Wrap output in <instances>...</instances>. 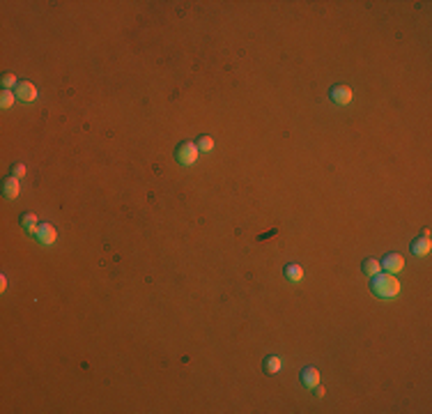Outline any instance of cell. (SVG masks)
Here are the masks:
<instances>
[{
	"label": "cell",
	"instance_id": "cell-4",
	"mask_svg": "<svg viewBox=\"0 0 432 414\" xmlns=\"http://www.w3.org/2000/svg\"><path fill=\"white\" fill-rule=\"evenodd\" d=\"M329 97H331V101L338 104V106H347V104H352V99H354L350 85H333Z\"/></svg>",
	"mask_w": 432,
	"mask_h": 414
},
{
	"label": "cell",
	"instance_id": "cell-15",
	"mask_svg": "<svg viewBox=\"0 0 432 414\" xmlns=\"http://www.w3.org/2000/svg\"><path fill=\"white\" fill-rule=\"evenodd\" d=\"M195 145H198V150H200V152H212V150H214V141H212V136H200Z\"/></svg>",
	"mask_w": 432,
	"mask_h": 414
},
{
	"label": "cell",
	"instance_id": "cell-7",
	"mask_svg": "<svg viewBox=\"0 0 432 414\" xmlns=\"http://www.w3.org/2000/svg\"><path fill=\"white\" fill-rule=\"evenodd\" d=\"M37 239H39V244H44V246H51L53 242L58 239V230L53 228L51 223H42V226H39Z\"/></svg>",
	"mask_w": 432,
	"mask_h": 414
},
{
	"label": "cell",
	"instance_id": "cell-5",
	"mask_svg": "<svg viewBox=\"0 0 432 414\" xmlns=\"http://www.w3.org/2000/svg\"><path fill=\"white\" fill-rule=\"evenodd\" d=\"M14 95H16V99H21V101H35L37 99V88L28 81H21L16 88H14Z\"/></svg>",
	"mask_w": 432,
	"mask_h": 414
},
{
	"label": "cell",
	"instance_id": "cell-13",
	"mask_svg": "<svg viewBox=\"0 0 432 414\" xmlns=\"http://www.w3.org/2000/svg\"><path fill=\"white\" fill-rule=\"evenodd\" d=\"M361 269H363V274L366 276H375V274H380L382 272V265H380V260H375V258H368V260H363L361 263Z\"/></svg>",
	"mask_w": 432,
	"mask_h": 414
},
{
	"label": "cell",
	"instance_id": "cell-17",
	"mask_svg": "<svg viewBox=\"0 0 432 414\" xmlns=\"http://www.w3.org/2000/svg\"><path fill=\"white\" fill-rule=\"evenodd\" d=\"M26 175V166L23 164H14L12 166V177H23Z\"/></svg>",
	"mask_w": 432,
	"mask_h": 414
},
{
	"label": "cell",
	"instance_id": "cell-14",
	"mask_svg": "<svg viewBox=\"0 0 432 414\" xmlns=\"http://www.w3.org/2000/svg\"><path fill=\"white\" fill-rule=\"evenodd\" d=\"M0 83H3V90H12V88H16V85H19L16 76H14L12 72L3 74V78H0Z\"/></svg>",
	"mask_w": 432,
	"mask_h": 414
},
{
	"label": "cell",
	"instance_id": "cell-12",
	"mask_svg": "<svg viewBox=\"0 0 432 414\" xmlns=\"http://www.w3.org/2000/svg\"><path fill=\"white\" fill-rule=\"evenodd\" d=\"M283 274H285V279L290 281V283H299V281L303 279V267L297 265V263H290V265H285Z\"/></svg>",
	"mask_w": 432,
	"mask_h": 414
},
{
	"label": "cell",
	"instance_id": "cell-9",
	"mask_svg": "<svg viewBox=\"0 0 432 414\" xmlns=\"http://www.w3.org/2000/svg\"><path fill=\"white\" fill-rule=\"evenodd\" d=\"M19 223H21L23 228H26L30 235H35V237H37V233H39V223H37V216L32 214V212H23V214H21V219H19Z\"/></svg>",
	"mask_w": 432,
	"mask_h": 414
},
{
	"label": "cell",
	"instance_id": "cell-19",
	"mask_svg": "<svg viewBox=\"0 0 432 414\" xmlns=\"http://www.w3.org/2000/svg\"><path fill=\"white\" fill-rule=\"evenodd\" d=\"M7 288V279H5V276H0V290H5Z\"/></svg>",
	"mask_w": 432,
	"mask_h": 414
},
{
	"label": "cell",
	"instance_id": "cell-1",
	"mask_svg": "<svg viewBox=\"0 0 432 414\" xmlns=\"http://www.w3.org/2000/svg\"><path fill=\"white\" fill-rule=\"evenodd\" d=\"M370 290L380 299H393L400 295V281L393 274H375L370 281Z\"/></svg>",
	"mask_w": 432,
	"mask_h": 414
},
{
	"label": "cell",
	"instance_id": "cell-16",
	"mask_svg": "<svg viewBox=\"0 0 432 414\" xmlns=\"http://www.w3.org/2000/svg\"><path fill=\"white\" fill-rule=\"evenodd\" d=\"M14 99H16L14 90H3V95H0V106H3V108H12Z\"/></svg>",
	"mask_w": 432,
	"mask_h": 414
},
{
	"label": "cell",
	"instance_id": "cell-11",
	"mask_svg": "<svg viewBox=\"0 0 432 414\" xmlns=\"http://www.w3.org/2000/svg\"><path fill=\"white\" fill-rule=\"evenodd\" d=\"M3 191H5V196H7L9 200L19 198V194H21V186H19V177H7V180L3 182Z\"/></svg>",
	"mask_w": 432,
	"mask_h": 414
},
{
	"label": "cell",
	"instance_id": "cell-10",
	"mask_svg": "<svg viewBox=\"0 0 432 414\" xmlns=\"http://www.w3.org/2000/svg\"><path fill=\"white\" fill-rule=\"evenodd\" d=\"M430 249H432L430 237H419V239L411 242V253H414L416 258H423V255H428Z\"/></svg>",
	"mask_w": 432,
	"mask_h": 414
},
{
	"label": "cell",
	"instance_id": "cell-2",
	"mask_svg": "<svg viewBox=\"0 0 432 414\" xmlns=\"http://www.w3.org/2000/svg\"><path fill=\"white\" fill-rule=\"evenodd\" d=\"M198 154H200L198 145H195V143H191V141L179 143L177 150H175V159H177L179 166H193L195 161H198Z\"/></svg>",
	"mask_w": 432,
	"mask_h": 414
},
{
	"label": "cell",
	"instance_id": "cell-3",
	"mask_svg": "<svg viewBox=\"0 0 432 414\" xmlns=\"http://www.w3.org/2000/svg\"><path fill=\"white\" fill-rule=\"evenodd\" d=\"M380 265H382V269H384L386 274H400L402 269H405V258H402L400 253H389V255H384V258L380 260Z\"/></svg>",
	"mask_w": 432,
	"mask_h": 414
},
{
	"label": "cell",
	"instance_id": "cell-8",
	"mask_svg": "<svg viewBox=\"0 0 432 414\" xmlns=\"http://www.w3.org/2000/svg\"><path fill=\"white\" fill-rule=\"evenodd\" d=\"M281 368H283V361L276 357V354H267V357H264L262 371L267 373V375H278V373H281Z\"/></svg>",
	"mask_w": 432,
	"mask_h": 414
},
{
	"label": "cell",
	"instance_id": "cell-18",
	"mask_svg": "<svg viewBox=\"0 0 432 414\" xmlns=\"http://www.w3.org/2000/svg\"><path fill=\"white\" fill-rule=\"evenodd\" d=\"M315 396H317V398H322V396H324V389L320 387V384H317V387H315Z\"/></svg>",
	"mask_w": 432,
	"mask_h": 414
},
{
	"label": "cell",
	"instance_id": "cell-6",
	"mask_svg": "<svg viewBox=\"0 0 432 414\" xmlns=\"http://www.w3.org/2000/svg\"><path fill=\"white\" fill-rule=\"evenodd\" d=\"M320 380H322V375H320V371L317 368H313V366H306L301 371V384L306 389H315L317 384H320Z\"/></svg>",
	"mask_w": 432,
	"mask_h": 414
}]
</instances>
